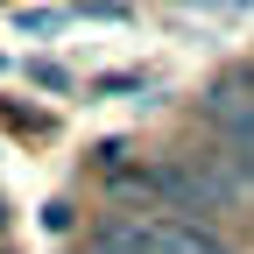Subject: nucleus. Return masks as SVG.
Returning a JSON list of instances; mask_svg holds the SVG:
<instances>
[{"instance_id":"2","label":"nucleus","mask_w":254,"mask_h":254,"mask_svg":"<svg viewBox=\"0 0 254 254\" xmlns=\"http://www.w3.org/2000/svg\"><path fill=\"white\" fill-rule=\"evenodd\" d=\"M64 21H71V7H21L14 14L21 36H50V28H64Z\"/></svg>"},{"instance_id":"3","label":"nucleus","mask_w":254,"mask_h":254,"mask_svg":"<svg viewBox=\"0 0 254 254\" xmlns=\"http://www.w3.org/2000/svg\"><path fill=\"white\" fill-rule=\"evenodd\" d=\"M0 219H7V212H0Z\"/></svg>"},{"instance_id":"1","label":"nucleus","mask_w":254,"mask_h":254,"mask_svg":"<svg viewBox=\"0 0 254 254\" xmlns=\"http://www.w3.org/2000/svg\"><path fill=\"white\" fill-rule=\"evenodd\" d=\"M205 113L226 127L233 141H240V134H254V71H226V78L205 92Z\"/></svg>"}]
</instances>
